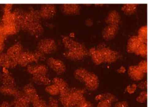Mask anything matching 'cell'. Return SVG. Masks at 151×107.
Segmentation results:
<instances>
[{"label":"cell","mask_w":151,"mask_h":107,"mask_svg":"<svg viewBox=\"0 0 151 107\" xmlns=\"http://www.w3.org/2000/svg\"><path fill=\"white\" fill-rule=\"evenodd\" d=\"M19 19L20 26L32 35L39 37L43 33L44 28L38 10L32 9L22 13Z\"/></svg>","instance_id":"obj_1"},{"label":"cell","mask_w":151,"mask_h":107,"mask_svg":"<svg viewBox=\"0 0 151 107\" xmlns=\"http://www.w3.org/2000/svg\"><path fill=\"white\" fill-rule=\"evenodd\" d=\"M63 43L66 50L63 55L67 59L73 61H81L89 54L84 46L70 37L65 38Z\"/></svg>","instance_id":"obj_2"},{"label":"cell","mask_w":151,"mask_h":107,"mask_svg":"<svg viewBox=\"0 0 151 107\" xmlns=\"http://www.w3.org/2000/svg\"><path fill=\"white\" fill-rule=\"evenodd\" d=\"M85 90L75 87L69 88L60 94L59 100L63 107H75L85 97Z\"/></svg>","instance_id":"obj_3"},{"label":"cell","mask_w":151,"mask_h":107,"mask_svg":"<svg viewBox=\"0 0 151 107\" xmlns=\"http://www.w3.org/2000/svg\"><path fill=\"white\" fill-rule=\"evenodd\" d=\"M45 59V55L37 50L35 52L23 51L17 62L18 65L24 67H27L33 63H37L39 61L43 60Z\"/></svg>","instance_id":"obj_4"},{"label":"cell","mask_w":151,"mask_h":107,"mask_svg":"<svg viewBox=\"0 0 151 107\" xmlns=\"http://www.w3.org/2000/svg\"><path fill=\"white\" fill-rule=\"evenodd\" d=\"M37 50L43 54H53L58 50L57 45L54 39L52 38H43L39 42L37 45Z\"/></svg>","instance_id":"obj_5"},{"label":"cell","mask_w":151,"mask_h":107,"mask_svg":"<svg viewBox=\"0 0 151 107\" xmlns=\"http://www.w3.org/2000/svg\"><path fill=\"white\" fill-rule=\"evenodd\" d=\"M47 64L50 69L58 75L63 74L66 71V67L63 62L58 59L53 57L48 58Z\"/></svg>","instance_id":"obj_6"},{"label":"cell","mask_w":151,"mask_h":107,"mask_svg":"<svg viewBox=\"0 0 151 107\" xmlns=\"http://www.w3.org/2000/svg\"><path fill=\"white\" fill-rule=\"evenodd\" d=\"M38 11L42 19L46 20L52 18L57 13L56 7L54 4H42Z\"/></svg>","instance_id":"obj_7"},{"label":"cell","mask_w":151,"mask_h":107,"mask_svg":"<svg viewBox=\"0 0 151 107\" xmlns=\"http://www.w3.org/2000/svg\"><path fill=\"white\" fill-rule=\"evenodd\" d=\"M99 50L102 54L104 62L113 63L118 58V53L109 48L104 47Z\"/></svg>","instance_id":"obj_8"},{"label":"cell","mask_w":151,"mask_h":107,"mask_svg":"<svg viewBox=\"0 0 151 107\" xmlns=\"http://www.w3.org/2000/svg\"><path fill=\"white\" fill-rule=\"evenodd\" d=\"M83 83L85 84L86 88L88 91H96L99 86L98 77L96 74L89 72Z\"/></svg>","instance_id":"obj_9"},{"label":"cell","mask_w":151,"mask_h":107,"mask_svg":"<svg viewBox=\"0 0 151 107\" xmlns=\"http://www.w3.org/2000/svg\"><path fill=\"white\" fill-rule=\"evenodd\" d=\"M3 72L0 75V82L2 85L11 87H15L16 83L14 78L7 69L3 68Z\"/></svg>","instance_id":"obj_10"},{"label":"cell","mask_w":151,"mask_h":107,"mask_svg":"<svg viewBox=\"0 0 151 107\" xmlns=\"http://www.w3.org/2000/svg\"><path fill=\"white\" fill-rule=\"evenodd\" d=\"M31 103L30 100L23 92H20L18 96L15 98L11 103L13 107H30Z\"/></svg>","instance_id":"obj_11"},{"label":"cell","mask_w":151,"mask_h":107,"mask_svg":"<svg viewBox=\"0 0 151 107\" xmlns=\"http://www.w3.org/2000/svg\"><path fill=\"white\" fill-rule=\"evenodd\" d=\"M27 70L32 75H46L48 72L47 67L42 64L29 65L27 66Z\"/></svg>","instance_id":"obj_12"},{"label":"cell","mask_w":151,"mask_h":107,"mask_svg":"<svg viewBox=\"0 0 151 107\" xmlns=\"http://www.w3.org/2000/svg\"><path fill=\"white\" fill-rule=\"evenodd\" d=\"M61 10L66 15H76L79 13L81 7L79 4H65L61 5Z\"/></svg>","instance_id":"obj_13"},{"label":"cell","mask_w":151,"mask_h":107,"mask_svg":"<svg viewBox=\"0 0 151 107\" xmlns=\"http://www.w3.org/2000/svg\"><path fill=\"white\" fill-rule=\"evenodd\" d=\"M23 52V46L19 43H17L10 47L7 50L6 54L11 59L16 61Z\"/></svg>","instance_id":"obj_14"},{"label":"cell","mask_w":151,"mask_h":107,"mask_svg":"<svg viewBox=\"0 0 151 107\" xmlns=\"http://www.w3.org/2000/svg\"><path fill=\"white\" fill-rule=\"evenodd\" d=\"M128 75L134 81H139L142 80L145 74L137 66H132L129 67Z\"/></svg>","instance_id":"obj_15"},{"label":"cell","mask_w":151,"mask_h":107,"mask_svg":"<svg viewBox=\"0 0 151 107\" xmlns=\"http://www.w3.org/2000/svg\"><path fill=\"white\" fill-rule=\"evenodd\" d=\"M119 30V26L109 25L103 30L102 35L103 38L107 41L113 39L116 36Z\"/></svg>","instance_id":"obj_16"},{"label":"cell","mask_w":151,"mask_h":107,"mask_svg":"<svg viewBox=\"0 0 151 107\" xmlns=\"http://www.w3.org/2000/svg\"><path fill=\"white\" fill-rule=\"evenodd\" d=\"M143 43L139 40L137 36L130 38L127 42V50L129 53H135L140 46Z\"/></svg>","instance_id":"obj_17"},{"label":"cell","mask_w":151,"mask_h":107,"mask_svg":"<svg viewBox=\"0 0 151 107\" xmlns=\"http://www.w3.org/2000/svg\"><path fill=\"white\" fill-rule=\"evenodd\" d=\"M20 91L15 87H11L2 85L0 86V93L8 96L15 98L18 96Z\"/></svg>","instance_id":"obj_18"},{"label":"cell","mask_w":151,"mask_h":107,"mask_svg":"<svg viewBox=\"0 0 151 107\" xmlns=\"http://www.w3.org/2000/svg\"><path fill=\"white\" fill-rule=\"evenodd\" d=\"M32 79L33 82L40 86H47L50 85L51 83V80L46 75H33Z\"/></svg>","instance_id":"obj_19"},{"label":"cell","mask_w":151,"mask_h":107,"mask_svg":"<svg viewBox=\"0 0 151 107\" xmlns=\"http://www.w3.org/2000/svg\"><path fill=\"white\" fill-rule=\"evenodd\" d=\"M88 52L95 64L99 65L104 62L102 54L99 50L92 48L89 50Z\"/></svg>","instance_id":"obj_20"},{"label":"cell","mask_w":151,"mask_h":107,"mask_svg":"<svg viewBox=\"0 0 151 107\" xmlns=\"http://www.w3.org/2000/svg\"><path fill=\"white\" fill-rule=\"evenodd\" d=\"M120 21V16L119 13L113 10L109 14L106 22L109 25H118Z\"/></svg>","instance_id":"obj_21"},{"label":"cell","mask_w":151,"mask_h":107,"mask_svg":"<svg viewBox=\"0 0 151 107\" xmlns=\"http://www.w3.org/2000/svg\"><path fill=\"white\" fill-rule=\"evenodd\" d=\"M52 82L59 89L60 94L69 88L68 83L62 78L55 77L53 79Z\"/></svg>","instance_id":"obj_22"},{"label":"cell","mask_w":151,"mask_h":107,"mask_svg":"<svg viewBox=\"0 0 151 107\" xmlns=\"http://www.w3.org/2000/svg\"><path fill=\"white\" fill-rule=\"evenodd\" d=\"M23 92L26 96L31 100L38 94L35 87L31 84H27L23 89Z\"/></svg>","instance_id":"obj_23"},{"label":"cell","mask_w":151,"mask_h":107,"mask_svg":"<svg viewBox=\"0 0 151 107\" xmlns=\"http://www.w3.org/2000/svg\"><path fill=\"white\" fill-rule=\"evenodd\" d=\"M3 25L4 33L6 36L15 34L20 27L16 23Z\"/></svg>","instance_id":"obj_24"},{"label":"cell","mask_w":151,"mask_h":107,"mask_svg":"<svg viewBox=\"0 0 151 107\" xmlns=\"http://www.w3.org/2000/svg\"><path fill=\"white\" fill-rule=\"evenodd\" d=\"M89 72L85 69L80 68L75 71L74 75L76 80L83 83Z\"/></svg>","instance_id":"obj_25"},{"label":"cell","mask_w":151,"mask_h":107,"mask_svg":"<svg viewBox=\"0 0 151 107\" xmlns=\"http://www.w3.org/2000/svg\"><path fill=\"white\" fill-rule=\"evenodd\" d=\"M138 5V4H125L123 5L122 10L127 14H132L136 12Z\"/></svg>","instance_id":"obj_26"},{"label":"cell","mask_w":151,"mask_h":107,"mask_svg":"<svg viewBox=\"0 0 151 107\" xmlns=\"http://www.w3.org/2000/svg\"><path fill=\"white\" fill-rule=\"evenodd\" d=\"M96 99L100 101L104 100H107L110 101L112 103L116 102L117 101V99L115 95L109 93L99 95L96 96Z\"/></svg>","instance_id":"obj_27"},{"label":"cell","mask_w":151,"mask_h":107,"mask_svg":"<svg viewBox=\"0 0 151 107\" xmlns=\"http://www.w3.org/2000/svg\"><path fill=\"white\" fill-rule=\"evenodd\" d=\"M137 37L143 43L147 44V26H142L139 28Z\"/></svg>","instance_id":"obj_28"},{"label":"cell","mask_w":151,"mask_h":107,"mask_svg":"<svg viewBox=\"0 0 151 107\" xmlns=\"http://www.w3.org/2000/svg\"><path fill=\"white\" fill-rule=\"evenodd\" d=\"M31 103L33 107H48L46 101L38 95L31 100Z\"/></svg>","instance_id":"obj_29"},{"label":"cell","mask_w":151,"mask_h":107,"mask_svg":"<svg viewBox=\"0 0 151 107\" xmlns=\"http://www.w3.org/2000/svg\"><path fill=\"white\" fill-rule=\"evenodd\" d=\"M134 53L137 55L141 56L143 57H147V44L144 43L142 44Z\"/></svg>","instance_id":"obj_30"},{"label":"cell","mask_w":151,"mask_h":107,"mask_svg":"<svg viewBox=\"0 0 151 107\" xmlns=\"http://www.w3.org/2000/svg\"><path fill=\"white\" fill-rule=\"evenodd\" d=\"M45 91L52 96L57 95L60 94L59 89L53 84L47 86L45 88Z\"/></svg>","instance_id":"obj_31"},{"label":"cell","mask_w":151,"mask_h":107,"mask_svg":"<svg viewBox=\"0 0 151 107\" xmlns=\"http://www.w3.org/2000/svg\"><path fill=\"white\" fill-rule=\"evenodd\" d=\"M75 107H93V106L91 103L84 98L80 101Z\"/></svg>","instance_id":"obj_32"},{"label":"cell","mask_w":151,"mask_h":107,"mask_svg":"<svg viewBox=\"0 0 151 107\" xmlns=\"http://www.w3.org/2000/svg\"><path fill=\"white\" fill-rule=\"evenodd\" d=\"M147 97V92L145 91H143L140 93L139 96L137 98L136 100L138 103H143L146 101Z\"/></svg>","instance_id":"obj_33"},{"label":"cell","mask_w":151,"mask_h":107,"mask_svg":"<svg viewBox=\"0 0 151 107\" xmlns=\"http://www.w3.org/2000/svg\"><path fill=\"white\" fill-rule=\"evenodd\" d=\"M48 107H59L58 101L55 98L50 97L48 99Z\"/></svg>","instance_id":"obj_34"},{"label":"cell","mask_w":151,"mask_h":107,"mask_svg":"<svg viewBox=\"0 0 151 107\" xmlns=\"http://www.w3.org/2000/svg\"><path fill=\"white\" fill-rule=\"evenodd\" d=\"M139 68L144 73H147V61L143 60L141 61L137 65Z\"/></svg>","instance_id":"obj_35"},{"label":"cell","mask_w":151,"mask_h":107,"mask_svg":"<svg viewBox=\"0 0 151 107\" xmlns=\"http://www.w3.org/2000/svg\"><path fill=\"white\" fill-rule=\"evenodd\" d=\"M112 103L109 101L104 100L100 101L97 107H111Z\"/></svg>","instance_id":"obj_36"},{"label":"cell","mask_w":151,"mask_h":107,"mask_svg":"<svg viewBox=\"0 0 151 107\" xmlns=\"http://www.w3.org/2000/svg\"><path fill=\"white\" fill-rule=\"evenodd\" d=\"M5 36L4 33L3 28L0 26V44H4Z\"/></svg>","instance_id":"obj_37"},{"label":"cell","mask_w":151,"mask_h":107,"mask_svg":"<svg viewBox=\"0 0 151 107\" xmlns=\"http://www.w3.org/2000/svg\"><path fill=\"white\" fill-rule=\"evenodd\" d=\"M114 107H129L126 101H121L116 103Z\"/></svg>","instance_id":"obj_38"},{"label":"cell","mask_w":151,"mask_h":107,"mask_svg":"<svg viewBox=\"0 0 151 107\" xmlns=\"http://www.w3.org/2000/svg\"><path fill=\"white\" fill-rule=\"evenodd\" d=\"M137 87L135 84H133L131 86H128L127 88V91L129 94H133L135 91Z\"/></svg>","instance_id":"obj_39"},{"label":"cell","mask_w":151,"mask_h":107,"mask_svg":"<svg viewBox=\"0 0 151 107\" xmlns=\"http://www.w3.org/2000/svg\"><path fill=\"white\" fill-rule=\"evenodd\" d=\"M147 81L142 82L138 84V88L141 89H147Z\"/></svg>","instance_id":"obj_40"},{"label":"cell","mask_w":151,"mask_h":107,"mask_svg":"<svg viewBox=\"0 0 151 107\" xmlns=\"http://www.w3.org/2000/svg\"><path fill=\"white\" fill-rule=\"evenodd\" d=\"M0 107H13L12 103L8 101H4L0 104Z\"/></svg>","instance_id":"obj_41"},{"label":"cell","mask_w":151,"mask_h":107,"mask_svg":"<svg viewBox=\"0 0 151 107\" xmlns=\"http://www.w3.org/2000/svg\"><path fill=\"white\" fill-rule=\"evenodd\" d=\"M12 7V4H7L5 6L4 8V12H9L11 11Z\"/></svg>","instance_id":"obj_42"},{"label":"cell","mask_w":151,"mask_h":107,"mask_svg":"<svg viewBox=\"0 0 151 107\" xmlns=\"http://www.w3.org/2000/svg\"><path fill=\"white\" fill-rule=\"evenodd\" d=\"M118 71L120 73H124L125 72L126 69L124 67H122Z\"/></svg>","instance_id":"obj_43"},{"label":"cell","mask_w":151,"mask_h":107,"mask_svg":"<svg viewBox=\"0 0 151 107\" xmlns=\"http://www.w3.org/2000/svg\"><path fill=\"white\" fill-rule=\"evenodd\" d=\"M4 44H0V53L4 49Z\"/></svg>","instance_id":"obj_44"},{"label":"cell","mask_w":151,"mask_h":107,"mask_svg":"<svg viewBox=\"0 0 151 107\" xmlns=\"http://www.w3.org/2000/svg\"><path fill=\"white\" fill-rule=\"evenodd\" d=\"M2 59L1 55V52L0 53V67H2Z\"/></svg>","instance_id":"obj_45"}]
</instances>
